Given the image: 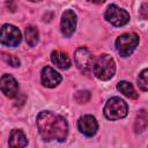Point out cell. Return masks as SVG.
Returning <instances> with one entry per match:
<instances>
[{"mask_svg": "<svg viewBox=\"0 0 148 148\" xmlns=\"http://www.w3.org/2000/svg\"><path fill=\"white\" fill-rule=\"evenodd\" d=\"M37 127L44 141L66 140L68 134V124L66 119L50 111H42L37 116Z\"/></svg>", "mask_w": 148, "mask_h": 148, "instance_id": "6da1fadb", "label": "cell"}, {"mask_svg": "<svg viewBox=\"0 0 148 148\" xmlns=\"http://www.w3.org/2000/svg\"><path fill=\"white\" fill-rule=\"evenodd\" d=\"M136 81H138V86L141 90L148 91V68L140 72Z\"/></svg>", "mask_w": 148, "mask_h": 148, "instance_id": "2e32d148", "label": "cell"}, {"mask_svg": "<svg viewBox=\"0 0 148 148\" xmlns=\"http://www.w3.org/2000/svg\"><path fill=\"white\" fill-rule=\"evenodd\" d=\"M90 98V94L89 91L87 90H81V91H77L76 95H75V99L79 102V103H86L88 102Z\"/></svg>", "mask_w": 148, "mask_h": 148, "instance_id": "e0dca14e", "label": "cell"}, {"mask_svg": "<svg viewBox=\"0 0 148 148\" xmlns=\"http://www.w3.org/2000/svg\"><path fill=\"white\" fill-rule=\"evenodd\" d=\"M76 28V14L72 9L64 12L60 21V30L65 37H71Z\"/></svg>", "mask_w": 148, "mask_h": 148, "instance_id": "ba28073f", "label": "cell"}, {"mask_svg": "<svg viewBox=\"0 0 148 148\" xmlns=\"http://www.w3.org/2000/svg\"><path fill=\"white\" fill-rule=\"evenodd\" d=\"M2 58H3V60L7 62V64H9L10 66H13V67H17V66H20V60L16 58V57H14V56H12V54H2Z\"/></svg>", "mask_w": 148, "mask_h": 148, "instance_id": "ac0fdd59", "label": "cell"}, {"mask_svg": "<svg viewBox=\"0 0 148 148\" xmlns=\"http://www.w3.org/2000/svg\"><path fill=\"white\" fill-rule=\"evenodd\" d=\"M117 89H118L123 95H125V96L128 97V98H133V99L138 98V92L135 91L134 87H133L130 82H127V81H120V82L117 84Z\"/></svg>", "mask_w": 148, "mask_h": 148, "instance_id": "5bb4252c", "label": "cell"}, {"mask_svg": "<svg viewBox=\"0 0 148 148\" xmlns=\"http://www.w3.org/2000/svg\"><path fill=\"white\" fill-rule=\"evenodd\" d=\"M92 72L94 75L102 81L110 80L116 73V64L113 58L109 54H101L94 61Z\"/></svg>", "mask_w": 148, "mask_h": 148, "instance_id": "7a4b0ae2", "label": "cell"}, {"mask_svg": "<svg viewBox=\"0 0 148 148\" xmlns=\"http://www.w3.org/2000/svg\"><path fill=\"white\" fill-rule=\"evenodd\" d=\"M74 61L76 67L82 72V73H87L92 68L94 65V59L90 53V51L86 47H79L75 51L74 54Z\"/></svg>", "mask_w": 148, "mask_h": 148, "instance_id": "52a82bcc", "label": "cell"}, {"mask_svg": "<svg viewBox=\"0 0 148 148\" xmlns=\"http://www.w3.org/2000/svg\"><path fill=\"white\" fill-rule=\"evenodd\" d=\"M29 1H31V2H38V1H42V0H29Z\"/></svg>", "mask_w": 148, "mask_h": 148, "instance_id": "ffe728a7", "label": "cell"}, {"mask_svg": "<svg viewBox=\"0 0 148 148\" xmlns=\"http://www.w3.org/2000/svg\"><path fill=\"white\" fill-rule=\"evenodd\" d=\"M8 143H9L10 147H14V148H22V147H25V146L28 145V140H27V136H25V134L23 133L22 130L14 128V130H12V132H10Z\"/></svg>", "mask_w": 148, "mask_h": 148, "instance_id": "7c38bea8", "label": "cell"}, {"mask_svg": "<svg viewBox=\"0 0 148 148\" xmlns=\"http://www.w3.org/2000/svg\"><path fill=\"white\" fill-rule=\"evenodd\" d=\"M88 1H90V2H92V3H103V2H105L106 0H88Z\"/></svg>", "mask_w": 148, "mask_h": 148, "instance_id": "d6986e66", "label": "cell"}, {"mask_svg": "<svg viewBox=\"0 0 148 148\" xmlns=\"http://www.w3.org/2000/svg\"><path fill=\"white\" fill-rule=\"evenodd\" d=\"M39 39V34L38 29L34 25H29L25 28V40L29 46H35L38 43Z\"/></svg>", "mask_w": 148, "mask_h": 148, "instance_id": "9a60e30c", "label": "cell"}, {"mask_svg": "<svg viewBox=\"0 0 148 148\" xmlns=\"http://www.w3.org/2000/svg\"><path fill=\"white\" fill-rule=\"evenodd\" d=\"M127 112H128V108L126 102L117 96L108 99L104 106V116L109 120H118L125 118L127 116Z\"/></svg>", "mask_w": 148, "mask_h": 148, "instance_id": "3957f363", "label": "cell"}, {"mask_svg": "<svg viewBox=\"0 0 148 148\" xmlns=\"http://www.w3.org/2000/svg\"><path fill=\"white\" fill-rule=\"evenodd\" d=\"M0 87H1V91L9 98L15 97L18 91V84H17L16 80L14 79V76H12L9 74H3L1 76Z\"/></svg>", "mask_w": 148, "mask_h": 148, "instance_id": "8fae6325", "label": "cell"}, {"mask_svg": "<svg viewBox=\"0 0 148 148\" xmlns=\"http://www.w3.org/2000/svg\"><path fill=\"white\" fill-rule=\"evenodd\" d=\"M104 17L109 23L114 27H123L130 21V14L117 5H110L105 10Z\"/></svg>", "mask_w": 148, "mask_h": 148, "instance_id": "5b68a950", "label": "cell"}, {"mask_svg": "<svg viewBox=\"0 0 148 148\" xmlns=\"http://www.w3.org/2000/svg\"><path fill=\"white\" fill-rule=\"evenodd\" d=\"M21 39H22V36H21V31L18 30V28H16L13 24H3L2 25L1 37H0V42L2 45L14 47L20 44Z\"/></svg>", "mask_w": 148, "mask_h": 148, "instance_id": "8992f818", "label": "cell"}, {"mask_svg": "<svg viewBox=\"0 0 148 148\" xmlns=\"http://www.w3.org/2000/svg\"><path fill=\"white\" fill-rule=\"evenodd\" d=\"M139 44V36L135 32H127L120 35L116 40L117 51L121 57H128L133 53Z\"/></svg>", "mask_w": 148, "mask_h": 148, "instance_id": "277c9868", "label": "cell"}, {"mask_svg": "<svg viewBox=\"0 0 148 148\" xmlns=\"http://www.w3.org/2000/svg\"><path fill=\"white\" fill-rule=\"evenodd\" d=\"M40 80H42L43 86H45L47 88H54V87H57L61 82L62 77H61V75L56 69H53L50 66H45L42 69Z\"/></svg>", "mask_w": 148, "mask_h": 148, "instance_id": "30bf717a", "label": "cell"}, {"mask_svg": "<svg viewBox=\"0 0 148 148\" xmlns=\"http://www.w3.org/2000/svg\"><path fill=\"white\" fill-rule=\"evenodd\" d=\"M77 128L86 136H94L98 130V124L94 116L86 114V116H82L79 118Z\"/></svg>", "mask_w": 148, "mask_h": 148, "instance_id": "9c48e42d", "label": "cell"}, {"mask_svg": "<svg viewBox=\"0 0 148 148\" xmlns=\"http://www.w3.org/2000/svg\"><path fill=\"white\" fill-rule=\"evenodd\" d=\"M51 61L61 69H67L72 65L69 57L62 51H53L51 53Z\"/></svg>", "mask_w": 148, "mask_h": 148, "instance_id": "4fadbf2b", "label": "cell"}]
</instances>
